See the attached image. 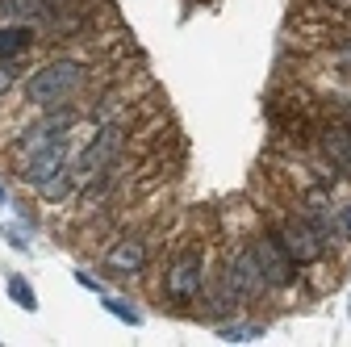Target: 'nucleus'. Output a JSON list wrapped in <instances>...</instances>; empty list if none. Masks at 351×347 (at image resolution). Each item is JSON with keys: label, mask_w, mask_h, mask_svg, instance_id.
<instances>
[{"label": "nucleus", "mask_w": 351, "mask_h": 347, "mask_svg": "<svg viewBox=\"0 0 351 347\" xmlns=\"http://www.w3.org/2000/svg\"><path fill=\"white\" fill-rule=\"evenodd\" d=\"M34 29L29 21H0V59H17L21 51H29Z\"/></svg>", "instance_id": "obj_12"}, {"label": "nucleus", "mask_w": 351, "mask_h": 347, "mask_svg": "<svg viewBox=\"0 0 351 347\" xmlns=\"http://www.w3.org/2000/svg\"><path fill=\"white\" fill-rule=\"evenodd\" d=\"M0 205H5V184H0Z\"/></svg>", "instance_id": "obj_22"}, {"label": "nucleus", "mask_w": 351, "mask_h": 347, "mask_svg": "<svg viewBox=\"0 0 351 347\" xmlns=\"http://www.w3.org/2000/svg\"><path fill=\"white\" fill-rule=\"evenodd\" d=\"M251 251H255V259H259V268H263V276H268V285H272V289L293 285L297 264H293V255L280 247V239H276V235H255V239H251Z\"/></svg>", "instance_id": "obj_8"}, {"label": "nucleus", "mask_w": 351, "mask_h": 347, "mask_svg": "<svg viewBox=\"0 0 351 347\" xmlns=\"http://www.w3.org/2000/svg\"><path fill=\"white\" fill-rule=\"evenodd\" d=\"M322 155L335 171L351 180V121H339L330 130H322Z\"/></svg>", "instance_id": "obj_10"}, {"label": "nucleus", "mask_w": 351, "mask_h": 347, "mask_svg": "<svg viewBox=\"0 0 351 347\" xmlns=\"http://www.w3.org/2000/svg\"><path fill=\"white\" fill-rule=\"evenodd\" d=\"M276 239H280V247L293 255V264H297V268L318 264V259H322V243H326V235H322L310 218H289V222L276 230Z\"/></svg>", "instance_id": "obj_4"}, {"label": "nucleus", "mask_w": 351, "mask_h": 347, "mask_svg": "<svg viewBox=\"0 0 351 347\" xmlns=\"http://www.w3.org/2000/svg\"><path fill=\"white\" fill-rule=\"evenodd\" d=\"M17 84V59H0V97Z\"/></svg>", "instance_id": "obj_16"}, {"label": "nucleus", "mask_w": 351, "mask_h": 347, "mask_svg": "<svg viewBox=\"0 0 351 347\" xmlns=\"http://www.w3.org/2000/svg\"><path fill=\"white\" fill-rule=\"evenodd\" d=\"M63 9V0H0V21H29V17H51Z\"/></svg>", "instance_id": "obj_11"}, {"label": "nucleus", "mask_w": 351, "mask_h": 347, "mask_svg": "<svg viewBox=\"0 0 351 347\" xmlns=\"http://www.w3.org/2000/svg\"><path fill=\"white\" fill-rule=\"evenodd\" d=\"M84 80H88V67H84V63H75V59H55V63H47L42 71L29 75V84H25V101L38 105V109L67 105V101L84 88Z\"/></svg>", "instance_id": "obj_1"}, {"label": "nucleus", "mask_w": 351, "mask_h": 347, "mask_svg": "<svg viewBox=\"0 0 351 347\" xmlns=\"http://www.w3.org/2000/svg\"><path fill=\"white\" fill-rule=\"evenodd\" d=\"M105 310H109L113 318L130 322V326H138V322H143V314H138V310H130V301H121V297H105Z\"/></svg>", "instance_id": "obj_14"}, {"label": "nucleus", "mask_w": 351, "mask_h": 347, "mask_svg": "<svg viewBox=\"0 0 351 347\" xmlns=\"http://www.w3.org/2000/svg\"><path fill=\"white\" fill-rule=\"evenodd\" d=\"M222 280L230 285V293H234L239 301H243V297H259V293H268V289H272L268 276H263V268H259V259H255V251H251V243L239 247V251L226 259Z\"/></svg>", "instance_id": "obj_3"}, {"label": "nucleus", "mask_w": 351, "mask_h": 347, "mask_svg": "<svg viewBox=\"0 0 351 347\" xmlns=\"http://www.w3.org/2000/svg\"><path fill=\"white\" fill-rule=\"evenodd\" d=\"M339 105H343V121H351V97H347V101H339Z\"/></svg>", "instance_id": "obj_21"}, {"label": "nucleus", "mask_w": 351, "mask_h": 347, "mask_svg": "<svg viewBox=\"0 0 351 347\" xmlns=\"http://www.w3.org/2000/svg\"><path fill=\"white\" fill-rule=\"evenodd\" d=\"M117 155H121V125H105V130H97V139L80 151V159H75V176L97 180L101 171H113Z\"/></svg>", "instance_id": "obj_5"}, {"label": "nucleus", "mask_w": 351, "mask_h": 347, "mask_svg": "<svg viewBox=\"0 0 351 347\" xmlns=\"http://www.w3.org/2000/svg\"><path fill=\"white\" fill-rule=\"evenodd\" d=\"M343 230L351 235V205H343Z\"/></svg>", "instance_id": "obj_20"}, {"label": "nucleus", "mask_w": 351, "mask_h": 347, "mask_svg": "<svg viewBox=\"0 0 351 347\" xmlns=\"http://www.w3.org/2000/svg\"><path fill=\"white\" fill-rule=\"evenodd\" d=\"M5 235H9V243H13V247H17V251H25V247H29V243H25V235H21V230H17V226H9V230H5Z\"/></svg>", "instance_id": "obj_19"}, {"label": "nucleus", "mask_w": 351, "mask_h": 347, "mask_svg": "<svg viewBox=\"0 0 351 347\" xmlns=\"http://www.w3.org/2000/svg\"><path fill=\"white\" fill-rule=\"evenodd\" d=\"M167 297L171 301H197L201 289H205V259L201 251H184L176 264L167 268V280H163Z\"/></svg>", "instance_id": "obj_6"}, {"label": "nucleus", "mask_w": 351, "mask_h": 347, "mask_svg": "<svg viewBox=\"0 0 351 347\" xmlns=\"http://www.w3.org/2000/svg\"><path fill=\"white\" fill-rule=\"evenodd\" d=\"M63 167H71V147H67V139H59L55 147H47V151H38V155H29V159H21V180L29 184V189H47Z\"/></svg>", "instance_id": "obj_7"}, {"label": "nucleus", "mask_w": 351, "mask_h": 347, "mask_svg": "<svg viewBox=\"0 0 351 347\" xmlns=\"http://www.w3.org/2000/svg\"><path fill=\"white\" fill-rule=\"evenodd\" d=\"M143 268H147V239H138V235L121 239V243L105 255V272H109V276H117V280L138 276Z\"/></svg>", "instance_id": "obj_9"}, {"label": "nucleus", "mask_w": 351, "mask_h": 347, "mask_svg": "<svg viewBox=\"0 0 351 347\" xmlns=\"http://www.w3.org/2000/svg\"><path fill=\"white\" fill-rule=\"evenodd\" d=\"M339 67H343V75H351V38L343 42V51H339Z\"/></svg>", "instance_id": "obj_18"}, {"label": "nucleus", "mask_w": 351, "mask_h": 347, "mask_svg": "<svg viewBox=\"0 0 351 347\" xmlns=\"http://www.w3.org/2000/svg\"><path fill=\"white\" fill-rule=\"evenodd\" d=\"M255 335H259V326H222V339L226 343H247Z\"/></svg>", "instance_id": "obj_17"}, {"label": "nucleus", "mask_w": 351, "mask_h": 347, "mask_svg": "<svg viewBox=\"0 0 351 347\" xmlns=\"http://www.w3.org/2000/svg\"><path fill=\"white\" fill-rule=\"evenodd\" d=\"M71 125H75V109H67V105L47 109V117L34 121V125H25V130H21V139L13 143L17 163L29 159V155H38V151H47V147H55L59 139H67V130H71Z\"/></svg>", "instance_id": "obj_2"}, {"label": "nucleus", "mask_w": 351, "mask_h": 347, "mask_svg": "<svg viewBox=\"0 0 351 347\" xmlns=\"http://www.w3.org/2000/svg\"><path fill=\"white\" fill-rule=\"evenodd\" d=\"M71 176H75V171L71 167H63L59 171V176L47 184V189H42V197H51V201H59V197H67V189H71Z\"/></svg>", "instance_id": "obj_15"}, {"label": "nucleus", "mask_w": 351, "mask_h": 347, "mask_svg": "<svg viewBox=\"0 0 351 347\" xmlns=\"http://www.w3.org/2000/svg\"><path fill=\"white\" fill-rule=\"evenodd\" d=\"M9 297L17 301L21 310H29V314L38 310V293H34V285H29L25 276H9Z\"/></svg>", "instance_id": "obj_13"}]
</instances>
